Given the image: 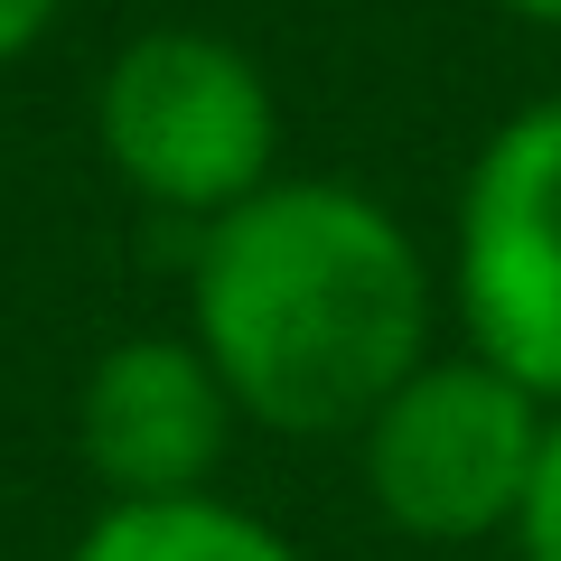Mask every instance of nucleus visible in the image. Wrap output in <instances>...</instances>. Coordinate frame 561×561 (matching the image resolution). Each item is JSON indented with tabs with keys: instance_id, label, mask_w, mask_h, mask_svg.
<instances>
[{
	"instance_id": "obj_8",
	"label": "nucleus",
	"mask_w": 561,
	"mask_h": 561,
	"mask_svg": "<svg viewBox=\"0 0 561 561\" xmlns=\"http://www.w3.org/2000/svg\"><path fill=\"white\" fill-rule=\"evenodd\" d=\"M57 10H66V0H0V66H20L28 47L57 28Z\"/></svg>"
},
{
	"instance_id": "obj_4",
	"label": "nucleus",
	"mask_w": 561,
	"mask_h": 561,
	"mask_svg": "<svg viewBox=\"0 0 561 561\" xmlns=\"http://www.w3.org/2000/svg\"><path fill=\"white\" fill-rule=\"evenodd\" d=\"M449 300L468 356L561 412V94H534L478 140L449 216Z\"/></svg>"
},
{
	"instance_id": "obj_7",
	"label": "nucleus",
	"mask_w": 561,
	"mask_h": 561,
	"mask_svg": "<svg viewBox=\"0 0 561 561\" xmlns=\"http://www.w3.org/2000/svg\"><path fill=\"white\" fill-rule=\"evenodd\" d=\"M515 542H524V561H561V412H552V431H542V468H534V486H524Z\"/></svg>"
},
{
	"instance_id": "obj_9",
	"label": "nucleus",
	"mask_w": 561,
	"mask_h": 561,
	"mask_svg": "<svg viewBox=\"0 0 561 561\" xmlns=\"http://www.w3.org/2000/svg\"><path fill=\"white\" fill-rule=\"evenodd\" d=\"M486 10H505V20H534V28H561V0H486Z\"/></svg>"
},
{
	"instance_id": "obj_2",
	"label": "nucleus",
	"mask_w": 561,
	"mask_h": 561,
	"mask_svg": "<svg viewBox=\"0 0 561 561\" xmlns=\"http://www.w3.org/2000/svg\"><path fill=\"white\" fill-rule=\"evenodd\" d=\"M94 150L140 206L206 234L280 179V94L216 28H140L94 76Z\"/></svg>"
},
{
	"instance_id": "obj_6",
	"label": "nucleus",
	"mask_w": 561,
	"mask_h": 561,
	"mask_svg": "<svg viewBox=\"0 0 561 561\" xmlns=\"http://www.w3.org/2000/svg\"><path fill=\"white\" fill-rule=\"evenodd\" d=\"M66 561H309L272 515L234 496H150V505H103L76 534Z\"/></svg>"
},
{
	"instance_id": "obj_1",
	"label": "nucleus",
	"mask_w": 561,
	"mask_h": 561,
	"mask_svg": "<svg viewBox=\"0 0 561 561\" xmlns=\"http://www.w3.org/2000/svg\"><path fill=\"white\" fill-rule=\"evenodd\" d=\"M187 337L243 421L337 440L431 356V253L375 187L280 169L197 234Z\"/></svg>"
},
{
	"instance_id": "obj_3",
	"label": "nucleus",
	"mask_w": 561,
	"mask_h": 561,
	"mask_svg": "<svg viewBox=\"0 0 561 561\" xmlns=\"http://www.w3.org/2000/svg\"><path fill=\"white\" fill-rule=\"evenodd\" d=\"M552 402H534L486 356H421L393 393L365 412L356 468L365 496L412 542H496L515 534L524 486L542 468Z\"/></svg>"
},
{
	"instance_id": "obj_5",
	"label": "nucleus",
	"mask_w": 561,
	"mask_h": 561,
	"mask_svg": "<svg viewBox=\"0 0 561 561\" xmlns=\"http://www.w3.org/2000/svg\"><path fill=\"white\" fill-rule=\"evenodd\" d=\"M234 393L197 337H113L76 383V449L94 468L103 505L206 496L234 449Z\"/></svg>"
}]
</instances>
